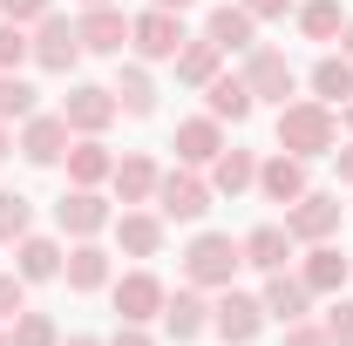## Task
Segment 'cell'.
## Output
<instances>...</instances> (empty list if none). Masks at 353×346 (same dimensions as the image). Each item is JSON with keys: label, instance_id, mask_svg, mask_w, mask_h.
I'll return each mask as SVG.
<instances>
[{"label": "cell", "instance_id": "28", "mask_svg": "<svg viewBox=\"0 0 353 346\" xmlns=\"http://www.w3.org/2000/svg\"><path fill=\"white\" fill-rule=\"evenodd\" d=\"M204 176H211V190H218V197H245V190H259V156L224 143V150H218V163H211Z\"/></svg>", "mask_w": 353, "mask_h": 346}, {"label": "cell", "instance_id": "22", "mask_svg": "<svg viewBox=\"0 0 353 346\" xmlns=\"http://www.w3.org/2000/svg\"><path fill=\"white\" fill-rule=\"evenodd\" d=\"M61 170H68V183H82V190H102L109 170H116V150H109L102 136H75L68 156H61Z\"/></svg>", "mask_w": 353, "mask_h": 346}, {"label": "cell", "instance_id": "34", "mask_svg": "<svg viewBox=\"0 0 353 346\" xmlns=\"http://www.w3.org/2000/svg\"><path fill=\"white\" fill-rule=\"evenodd\" d=\"M34 109H41V95L28 75H0V123H28Z\"/></svg>", "mask_w": 353, "mask_h": 346}, {"label": "cell", "instance_id": "8", "mask_svg": "<svg viewBox=\"0 0 353 346\" xmlns=\"http://www.w3.org/2000/svg\"><path fill=\"white\" fill-rule=\"evenodd\" d=\"M28 48H34V68H48V75H75V61H82V34L68 14H41L28 28Z\"/></svg>", "mask_w": 353, "mask_h": 346}, {"label": "cell", "instance_id": "9", "mask_svg": "<svg viewBox=\"0 0 353 346\" xmlns=\"http://www.w3.org/2000/svg\"><path fill=\"white\" fill-rule=\"evenodd\" d=\"M68 143H75V130L61 123V109H34V116L14 130V150H21L34 170H54V163L68 156Z\"/></svg>", "mask_w": 353, "mask_h": 346}, {"label": "cell", "instance_id": "35", "mask_svg": "<svg viewBox=\"0 0 353 346\" xmlns=\"http://www.w3.org/2000/svg\"><path fill=\"white\" fill-rule=\"evenodd\" d=\"M21 61H34V48H28V28L0 21V75H21Z\"/></svg>", "mask_w": 353, "mask_h": 346}, {"label": "cell", "instance_id": "16", "mask_svg": "<svg viewBox=\"0 0 353 346\" xmlns=\"http://www.w3.org/2000/svg\"><path fill=\"white\" fill-rule=\"evenodd\" d=\"M75 34H82V54H116L123 61V48H130V14L109 0V7H82L75 14Z\"/></svg>", "mask_w": 353, "mask_h": 346}, {"label": "cell", "instance_id": "11", "mask_svg": "<svg viewBox=\"0 0 353 346\" xmlns=\"http://www.w3.org/2000/svg\"><path fill=\"white\" fill-rule=\"evenodd\" d=\"M116 116H123V109H116L109 82H68V95H61V123H68L75 136H109Z\"/></svg>", "mask_w": 353, "mask_h": 346}, {"label": "cell", "instance_id": "44", "mask_svg": "<svg viewBox=\"0 0 353 346\" xmlns=\"http://www.w3.org/2000/svg\"><path fill=\"white\" fill-rule=\"evenodd\" d=\"M340 54L353 61V14H347V28H340Z\"/></svg>", "mask_w": 353, "mask_h": 346}, {"label": "cell", "instance_id": "17", "mask_svg": "<svg viewBox=\"0 0 353 346\" xmlns=\"http://www.w3.org/2000/svg\"><path fill=\"white\" fill-rule=\"evenodd\" d=\"M312 190V176H306V156H292V150H272L259 163V197L265 204H299Z\"/></svg>", "mask_w": 353, "mask_h": 346}, {"label": "cell", "instance_id": "15", "mask_svg": "<svg viewBox=\"0 0 353 346\" xmlns=\"http://www.w3.org/2000/svg\"><path fill=\"white\" fill-rule=\"evenodd\" d=\"M163 211H143V204H123L116 211V224H109V238H116V252L123 258H157L163 252Z\"/></svg>", "mask_w": 353, "mask_h": 346}, {"label": "cell", "instance_id": "7", "mask_svg": "<svg viewBox=\"0 0 353 346\" xmlns=\"http://www.w3.org/2000/svg\"><path fill=\"white\" fill-rule=\"evenodd\" d=\"M211 333L224 346H252L265 333V299L259 292H238V285H224L218 299H211Z\"/></svg>", "mask_w": 353, "mask_h": 346}, {"label": "cell", "instance_id": "41", "mask_svg": "<svg viewBox=\"0 0 353 346\" xmlns=\"http://www.w3.org/2000/svg\"><path fill=\"white\" fill-rule=\"evenodd\" d=\"M109 346H163L150 326H130V319H116V333H109Z\"/></svg>", "mask_w": 353, "mask_h": 346}, {"label": "cell", "instance_id": "27", "mask_svg": "<svg viewBox=\"0 0 353 346\" xmlns=\"http://www.w3.org/2000/svg\"><path fill=\"white\" fill-rule=\"evenodd\" d=\"M204 34H211L224 54H245V48L259 41V21H252L238 0H224V7H211V14H204Z\"/></svg>", "mask_w": 353, "mask_h": 346}, {"label": "cell", "instance_id": "20", "mask_svg": "<svg viewBox=\"0 0 353 346\" xmlns=\"http://www.w3.org/2000/svg\"><path fill=\"white\" fill-rule=\"evenodd\" d=\"M259 299H265V319L292 326V319H306V312H312V285L285 265V272H265V292H259Z\"/></svg>", "mask_w": 353, "mask_h": 346}, {"label": "cell", "instance_id": "21", "mask_svg": "<svg viewBox=\"0 0 353 346\" xmlns=\"http://www.w3.org/2000/svg\"><path fill=\"white\" fill-rule=\"evenodd\" d=\"M61 278H68V292H109L116 265H109V252H102L95 238H75L68 258H61Z\"/></svg>", "mask_w": 353, "mask_h": 346}, {"label": "cell", "instance_id": "19", "mask_svg": "<svg viewBox=\"0 0 353 346\" xmlns=\"http://www.w3.org/2000/svg\"><path fill=\"white\" fill-rule=\"evenodd\" d=\"M157 176H163V163L150 150H123L116 170H109V190H116V204H150L157 197Z\"/></svg>", "mask_w": 353, "mask_h": 346}, {"label": "cell", "instance_id": "49", "mask_svg": "<svg viewBox=\"0 0 353 346\" xmlns=\"http://www.w3.org/2000/svg\"><path fill=\"white\" fill-rule=\"evenodd\" d=\"M0 346H7V326H0Z\"/></svg>", "mask_w": 353, "mask_h": 346}, {"label": "cell", "instance_id": "33", "mask_svg": "<svg viewBox=\"0 0 353 346\" xmlns=\"http://www.w3.org/2000/svg\"><path fill=\"white\" fill-rule=\"evenodd\" d=\"M34 231V197H21V190H0V245H21Z\"/></svg>", "mask_w": 353, "mask_h": 346}, {"label": "cell", "instance_id": "12", "mask_svg": "<svg viewBox=\"0 0 353 346\" xmlns=\"http://www.w3.org/2000/svg\"><path fill=\"white\" fill-rule=\"evenodd\" d=\"M340 190H306L299 204H285V231H292V245H326L333 231H340Z\"/></svg>", "mask_w": 353, "mask_h": 346}, {"label": "cell", "instance_id": "31", "mask_svg": "<svg viewBox=\"0 0 353 346\" xmlns=\"http://www.w3.org/2000/svg\"><path fill=\"white\" fill-rule=\"evenodd\" d=\"M292 28H299L306 41H340L347 7H340V0H299V7H292Z\"/></svg>", "mask_w": 353, "mask_h": 346}, {"label": "cell", "instance_id": "37", "mask_svg": "<svg viewBox=\"0 0 353 346\" xmlns=\"http://www.w3.org/2000/svg\"><path fill=\"white\" fill-rule=\"evenodd\" d=\"M41 14H54V0H0V21H14V28H34Z\"/></svg>", "mask_w": 353, "mask_h": 346}, {"label": "cell", "instance_id": "30", "mask_svg": "<svg viewBox=\"0 0 353 346\" xmlns=\"http://www.w3.org/2000/svg\"><path fill=\"white\" fill-rule=\"evenodd\" d=\"M306 88L319 95V102L347 109V102H353V61H347V54H319V61H312V75H306Z\"/></svg>", "mask_w": 353, "mask_h": 346}, {"label": "cell", "instance_id": "38", "mask_svg": "<svg viewBox=\"0 0 353 346\" xmlns=\"http://www.w3.org/2000/svg\"><path fill=\"white\" fill-rule=\"evenodd\" d=\"M21 305H28V278H21V272H0V326H7Z\"/></svg>", "mask_w": 353, "mask_h": 346}, {"label": "cell", "instance_id": "26", "mask_svg": "<svg viewBox=\"0 0 353 346\" xmlns=\"http://www.w3.org/2000/svg\"><path fill=\"white\" fill-rule=\"evenodd\" d=\"M61 238H41V231H28L21 245H14V272L28 278V285H48V278H61Z\"/></svg>", "mask_w": 353, "mask_h": 346}, {"label": "cell", "instance_id": "4", "mask_svg": "<svg viewBox=\"0 0 353 346\" xmlns=\"http://www.w3.org/2000/svg\"><path fill=\"white\" fill-rule=\"evenodd\" d=\"M190 41V28H183V14H170V7H143V14H130V54L136 61H176V48Z\"/></svg>", "mask_w": 353, "mask_h": 346}, {"label": "cell", "instance_id": "1", "mask_svg": "<svg viewBox=\"0 0 353 346\" xmlns=\"http://www.w3.org/2000/svg\"><path fill=\"white\" fill-rule=\"evenodd\" d=\"M272 136H279V150H292V156L319 163V156H333V150H340V109H333V102H319V95H292V102H279Z\"/></svg>", "mask_w": 353, "mask_h": 346}, {"label": "cell", "instance_id": "43", "mask_svg": "<svg viewBox=\"0 0 353 346\" xmlns=\"http://www.w3.org/2000/svg\"><path fill=\"white\" fill-rule=\"evenodd\" d=\"M61 346H109V340H95V333H68Z\"/></svg>", "mask_w": 353, "mask_h": 346}, {"label": "cell", "instance_id": "6", "mask_svg": "<svg viewBox=\"0 0 353 346\" xmlns=\"http://www.w3.org/2000/svg\"><path fill=\"white\" fill-rule=\"evenodd\" d=\"M238 75H245V88H252L259 102H292V95H299V68L285 61V48L252 41V48H245V68H238Z\"/></svg>", "mask_w": 353, "mask_h": 346}, {"label": "cell", "instance_id": "29", "mask_svg": "<svg viewBox=\"0 0 353 346\" xmlns=\"http://www.w3.org/2000/svg\"><path fill=\"white\" fill-rule=\"evenodd\" d=\"M204 109H211L218 123H231V130H238V123H252V109H259V95L245 88V75H218V82L204 88Z\"/></svg>", "mask_w": 353, "mask_h": 346}, {"label": "cell", "instance_id": "39", "mask_svg": "<svg viewBox=\"0 0 353 346\" xmlns=\"http://www.w3.org/2000/svg\"><path fill=\"white\" fill-rule=\"evenodd\" d=\"M238 7H245V14H252V21H285V14H292V7H299V0H238Z\"/></svg>", "mask_w": 353, "mask_h": 346}, {"label": "cell", "instance_id": "46", "mask_svg": "<svg viewBox=\"0 0 353 346\" xmlns=\"http://www.w3.org/2000/svg\"><path fill=\"white\" fill-rule=\"evenodd\" d=\"M0 156H14V123H0Z\"/></svg>", "mask_w": 353, "mask_h": 346}, {"label": "cell", "instance_id": "45", "mask_svg": "<svg viewBox=\"0 0 353 346\" xmlns=\"http://www.w3.org/2000/svg\"><path fill=\"white\" fill-rule=\"evenodd\" d=\"M150 7H170V14H190L197 0H150Z\"/></svg>", "mask_w": 353, "mask_h": 346}, {"label": "cell", "instance_id": "32", "mask_svg": "<svg viewBox=\"0 0 353 346\" xmlns=\"http://www.w3.org/2000/svg\"><path fill=\"white\" fill-rule=\"evenodd\" d=\"M7 346H61V326H54L48 312H28V305H21V312L7 319Z\"/></svg>", "mask_w": 353, "mask_h": 346}, {"label": "cell", "instance_id": "2", "mask_svg": "<svg viewBox=\"0 0 353 346\" xmlns=\"http://www.w3.org/2000/svg\"><path fill=\"white\" fill-rule=\"evenodd\" d=\"M238 265H245V245H238L231 231H197V238L183 245V278L204 285V292H224V285L238 278Z\"/></svg>", "mask_w": 353, "mask_h": 346}, {"label": "cell", "instance_id": "5", "mask_svg": "<svg viewBox=\"0 0 353 346\" xmlns=\"http://www.w3.org/2000/svg\"><path fill=\"white\" fill-rule=\"evenodd\" d=\"M163 299H170V285H163L150 265H136V272H123V278H109V305H116V319H130V326L163 319Z\"/></svg>", "mask_w": 353, "mask_h": 346}, {"label": "cell", "instance_id": "13", "mask_svg": "<svg viewBox=\"0 0 353 346\" xmlns=\"http://www.w3.org/2000/svg\"><path fill=\"white\" fill-rule=\"evenodd\" d=\"M204 333H211V292L183 278L170 299H163V340L190 346V340H204Z\"/></svg>", "mask_w": 353, "mask_h": 346}, {"label": "cell", "instance_id": "48", "mask_svg": "<svg viewBox=\"0 0 353 346\" xmlns=\"http://www.w3.org/2000/svg\"><path fill=\"white\" fill-rule=\"evenodd\" d=\"M75 7H109V0H75Z\"/></svg>", "mask_w": 353, "mask_h": 346}, {"label": "cell", "instance_id": "47", "mask_svg": "<svg viewBox=\"0 0 353 346\" xmlns=\"http://www.w3.org/2000/svg\"><path fill=\"white\" fill-rule=\"evenodd\" d=\"M340 130H347V136H353V102H347V109H340Z\"/></svg>", "mask_w": 353, "mask_h": 346}, {"label": "cell", "instance_id": "3", "mask_svg": "<svg viewBox=\"0 0 353 346\" xmlns=\"http://www.w3.org/2000/svg\"><path fill=\"white\" fill-rule=\"evenodd\" d=\"M157 211H163V224H197V217L218 204V190H211V176L190 170V163H170V170L157 176V197H150Z\"/></svg>", "mask_w": 353, "mask_h": 346}, {"label": "cell", "instance_id": "36", "mask_svg": "<svg viewBox=\"0 0 353 346\" xmlns=\"http://www.w3.org/2000/svg\"><path fill=\"white\" fill-rule=\"evenodd\" d=\"M319 326H326V340H333V346H353V299H347V292L326 305V319H319Z\"/></svg>", "mask_w": 353, "mask_h": 346}, {"label": "cell", "instance_id": "40", "mask_svg": "<svg viewBox=\"0 0 353 346\" xmlns=\"http://www.w3.org/2000/svg\"><path fill=\"white\" fill-rule=\"evenodd\" d=\"M285 346H333V340H326V326H312V319H292V326H285Z\"/></svg>", "mask_w": 353, "mask_h": 346}, {"label": "cell", "instance_id": "23", "mask_svg": "<svg viewBox=\"0 0 353 346\" xmlns=\"http://www.w3.org/2000/svg\"><path fill=\"white\" fill-rule=\"evenodd\" d=\"M238 245H245V265H252V272H285L292 252H299V245H292V231H285V217H279V224H252Z\"/></svg>", "mask_w": 353, "mask_h": 346}, {"label": "cell", "instance_id": "14", "mask_svg": "<svg viewBox=\"0 0 353 346\" xmlns=\"http://www.w3.org/2000/svg\"><path fill=\"white\" fill-rule=\"evenodd\" d=\"M224 143H231V136H224V123L211 116V109H204V116H183V123L170 130V150H176V163H190V170H211Z\"/></svg>", "mask_w": 353, "mask_h": 346}, {"label": "cell", "instance_id": "42", "mask_svg": "<svg viewBox=\"0 0 353 346\" xmlns=\"http://www.w3.org/2000/svg\"><path fill=\"white\" fill-rule=\"evenodd\" d=\"M333 170H340V183L353 190V143H340V150H333Z\"/></svg>", "mask_w": 353, "mask_h": 346}, {"label": "cell", "instance_id": "24", "mask_svg": "<svg viewBox=\"0 0 353 346\" xmlns=\"http://www.w3.org/2000/svg\"><path fill=\"white\" fill-rule=\"evenodd\" d=\"M224 61H231V54H224L211 34H190V41L176 48V61H170V68H176V82H183V88H211V82L224 75Z\"/></svg>", "mask_w": 353, "mask_h": 346}, {"label": "cell", "instance_id": "18", "mask_svg": "<svg viewBox=\"0 0 353 346\" xmlns=\"http://www.w3.org/2000/svg\"><path fill=\"white\" fill-rule=\"evenodd\" d=\"M299 278L312 285V299H340L347 292V278H353V258L326 238V245H306V258H299Z\"/></svg>", "mask_w": 353, "mask_h": 346}, {"label": "cell", "instance_id": "10", "mask_svg": "<svg viewBox=\"0 0 353 346\" xmlns=\"http://www.w3.org/2000/svg\"><path fill=\"white\" fill-rule=\"evenodd\" d=\"M116 224V211H109V197L102 190H82V183H68L61 190V204H54V231L75 245V238H102Z\"/></svg>", "mask_w": 353, "mask_h": 346}, {"label": "cell", "instance_id": "25", "mask_svg": "<svg viewBox=\"0 0 353 346\" xmlns=\"http://www.w3.org/2000/svg\"><path fill=\"white\" fill-rule=\"evenodd\" d=\"M109 95H116V109L123 116H157V75H150V61H123L116 68V82H109Z\"/></svg>", "mask_w": 353, "mask_h": 346}]
</instances>
